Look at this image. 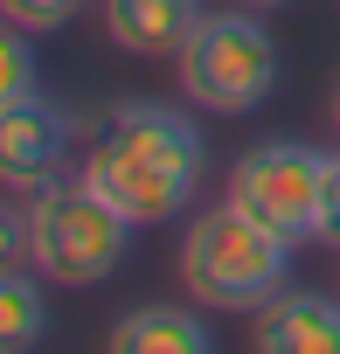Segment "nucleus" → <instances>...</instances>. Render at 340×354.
Listing matches in <instances>:
<instances>
[{
  "instance_id": "nucleus-1",
  "label": "nucleus",
  "mask_w": 340,
  "mask_h": 354,
  "mask_svg": "<svg viewBox=\"0 0 340 354\" xmlns=\"http://www.w3.org/2000/svg\"><path fill=\"white\" fill-rule=\"evenodd\" d=\"M77 174L118 216H132L139 230L146 223H174L202 195L209 139H202V125L188 111H167V104L139 97V104H118V111H104L91 125Z\"/></svg>"
},
{
  "instance_id": "nucleus-2",
  "label": "nucleus",
  "mask_w": 340,
  "mask_h": 354,
  "mask_svg": "<svg viewBox=\"0 0 340 354\" xmlns=\"http://www.w3.org/2000/svg\"><path fill=\"white\" fill-rule=\"evenodd\" d=\"M292 250H299V243H285L278 230L250 223V216L223 195V202L202 209V216L188 223V236H181V285H188V299L209 306V313H257L264 299L285 292Z\"/></svg>"
},
{
  "instance_id": "nucleus-3",
  "label": "nucleus",
  "mask_w": 340,
  "mask_h": 354,
  "mask_svg": "<svg viewBox=\"0 0 340 354\" xmlns=\"http://www.w3.org/2000/svg\"><path fill=\"white\" fill-rule=\"evenodd\" d=\"M132 216H118L84 174L77 181H42L28 195V264L49 285H104L132 250Z\"/></svg>"
},
{
  "instance_id": "nucleus-4",
  "label": "nucleus",
  "mask_w": 340,
  "mask_h": 354,
  "mask_svg": "<svg viewBox=\"0 0 340 354\" xmlns=\"http://www.w3.org/2000/svg\"><path fill=\"white\" fill-rule=\"evenodd\" d=\"M174 77H181V97L188 104L223 111V118H250V111L271 104V91L285 77L278 70V35L264 28L257 8H216L181 42Z\"/></svg>"
},
{
  "instance_id": "nucleus-5",
  "label": "nucleus",
  "mask_w": 340,
  "mask_h": 354,
  "mask_svg": "<svg viewBox=\"0 0 340 354\" xmlns=\"http://www.w3.org/2000/svg\"><path fill=\"white\" fill-rule=\"evenodd\" d=\"M326 188H333V153L305 139H264L229 167V202L278 230L285 243H326Z\"/></svg>"
},
{
  "instance_id": "nucleus-6",
  "label": "nucleus",
  "mask_w": 340,
  "mask_h": 354,
  "mask_svg": "<svg viewBox=\"0 0 340 354\" xmlns=\"http://www.w3.org/2000/svg\"><path fill=\"white\" fill-rule=\"evenodd\" d=\"M70 111L56 97H21V104H0V181L15 195H35L42 181L63 174L70 153Z\"/></svg>"
},
{
  "instance_id": "nucleus-7",
  "label": "nucleus",
  "mask_w": 340,
  "mask_h": 354,
  "mask_svg": "<svg viewBox=\"0 0 340 354\" xmlns=\"http://www.w3.org/2000/svg\"><path fill=\"white\" fill-rule=\"evenodd\" d=\"M250 340L257 354H340V299L285 285L278 299L250 313Z\"/></svg>"
},
{
  "instance_id": "nucleus-8",
  "label": "nucleus",
  "mask_w": 340,
  "mask_h": 354,
  "mask_svg": "<svg viewBox=\"0 0 340 354\" xmlns=\"http://www.w3.org/2000/svg\"><path fill=\"white\" fill-rule=\"evenodd\" d=\"M104 15V35L125 49V56H181V42L202 28L209 0H97Z\"/></svg>"
},
{
  "instance_id": "nucleus-9",
  "label": "nucleus",
  "mask_w": 340,
  "mask_h": 354,
  "mask_svg": "<svg viewBox=\"0 0 340 354\" xmlns=\"http://www.w3.org/2000/svg\"><path fill=\"white\" fill-rule=\"evenodd\" d=\"M202 313H209V306H202ZM202 313H195V306H132L104 340H111L118 354H209L216 333H209Z\"/></svg>"
},
{
  "instance_id": "nucleus-10",
  "label": "nucleus",
  "mask_w": 340,
  "mask_h": 354,
  "mask_svg": "<svg viewBox=\"0 0 340 354\" xmlns=\"http://www.w3.org/2000/svg\"><path fill=\"white\" fill-rule=\"evenodd\" d=\"M42 326H49L42 271H35V264H8V271H0V347L21 354V347L42 340Z\"/></svg>"
},
{
  "instance_id": "nucleus-11",
  "label": "nucleus",
  "mask_w": 340,
  "mask_h": 354,
  "mask_svg": "<svg viewBox=\"0 0 340 354\" xmlns=\"http://www.w3.org/2000/svg\"><path fill=\"white\" fill-rule=\"evenodd\" d=\"M35 97V49H28V28H8L0 35V104H21Z\"/></svg>"
},
{
  "instance_id": "nucleus-12",
  "label": "nucleus",
  "mask_w": 340,
  "mask_h": 354,
  "mask_svg": "<svg viewBox=\"0 0 340 354\" xmlns=\"http://www.w3.org/2000/svg\"><path fill=\"white\" fill-rule=\"evenodd\" d=\"M84 0H0V15L8 28H28V35H56L63 21H77Z\"/></svg>"
},
{
  "instance_id": "nucleus-13",
  "label": "nucleus",
  "mask_w": 340,
  "mask_h": 354,
  "mask_svg": "<svg viewBox=\"0 0 340 354\" xmlns=\"http://www.w3.org/2000/svg\"><path fill=\"white\" fill-rule=\"evenodd\" d=\"M0 257H8V264H28V209H8V216H0Z\"/></svg>"
},
{
  "instance_id": "nucleus-14",
  "label": "nucleus",
  "mask_w": 340,
  "mask_h": 354,
  "mask_svg": "<svg viewBox=\"0 0 340 354\" xmlns=\"http://www.w3.org/2000/svg\"><path fill=\"white\" fill-rule=\"evenodd\" d=\"M326 243H340V153H333V188H326Z\"/></svg>"
},
{
  "instance_id": "nucleus-15",
  "label": "nucleus",
  "mask_w": 340,
  "mask_h": 354,
  "mask_svg": "<svg viewBox=\"0 0 340 354\" xmlns=\"http://www.w3.org/2000/svg\"><path fill=\"white\" fill-rule=\"evenodd\" d=\"M236 8H257V15H271V8H285V0H236Z\"/></svg>"
},
{
  "instance_id": "nucleus-16",
  "label": "nucleus",
  "mask_w": 340,
  "mask_h": 354,
  "mask_svg": "<svg viewBox=\"0 0 340 354\" xmlns=\"http://www.w3.org/2000/svg\"><path fill=\"white\" fill-rule=\"evenodd\" d=\"M333 125H340V77H333Z\"/></svg>"
}]
</instances>
